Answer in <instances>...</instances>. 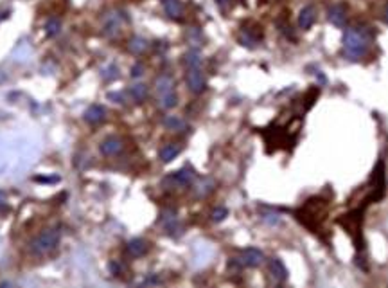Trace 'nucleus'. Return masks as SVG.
I'll use <instances>...</instances> for the list:
<instances>
[{
    "mask_svg": "<svg viewBox=\"0 0 388 288\" xmlns=\"http://www.w3.org/2000/svg\"><path fill=\"white\" fill-rule=\"evenodd\" d=\"M182 151V146L180 144H175V142H171V144H166V146L160 150V160L162 162H171V160H175L176 157L180 155Z\"/></svg>",
    "mask_w": 388,
    "mask_h": 288,
    "instance_id": "f8f14e48",
    "label": "nucleus"
},
{
    "mask_svg": "<svg viewBox=\"0 0 388 288\" xmlns=\"http://www.w3.org/2000/svg\"><path fill=\"white\" fill-rule=\"evenodd\" d=\"M218 2V6H221V8H225V6L230 4V0H216Z\"/></svg>",
    "mask_w": 388,
    "mask_h": 288,
    "instance_id": "c756f323",
    "label": "nucleus"
},
{
    "mask_svg": "<svg viewBox=\"0 0 388 288\" xmlns=\"http://www.w3.org/2000/svg\"><path fill=\"white\" fill-rule=\"evenodd\" d=\"M175 185H180V187H185V185H191L194 182V171L191 168H182L178 169L176 173H173L169 178Z\"/></svg>",
    "mask_w": 388,
    "mask_h": 288,
    "instance_id": "0eeeda50",
    "label": "nucleus"
},
{
    "mask_svg": "<svg viewBox=\"0 0 388 288\" xmlns=\"http://www.w3.org/2000/svg\"><path fill=\"white\" fill-rule=\"evenodd\" d=\"M6 17V15H0V20H2V18H4Z\"/></svg>",
    "mask_w": 388,
    "mask_h": 288,
    "instance_id": "473e14b6",
    "label": "nucleus"
},
{
    "mask_svg": "<svg viewBox=\"0 0 388 288\" xmlns=\"http://www.w3.org/2000/svg\"><path fill=\"white\" fill-rule=\"evenodd\" d=\"M128 49L133 54H141V52H144L148 49V42L144 38H141V36H133L128 43Z\"/></svg>",
    "mask_w": 388,
    "mask_h": 288,
    "instance_id": "6ab92c4d",
    "label": "nucleus"
},
{
    "mask_svg": "<svg viewBox=\"0 0 388 288\" xmlns=\"http://www.w3.org/2000/svg\"><path fill=\"white\" fill-rule=\"evenodd\" d=\"M160 283H162V279H160L158 275H155V274L148 275V277L142 281V284H160Z\"/></svg>",
    "mask_w": 388,
    "mask_h": 288,
    "instance_id": "a878e982",
    "label": "nucleus"
},
{
    "mask_svg": "<svg viewBox=\"0 0 388 288\" xmlns=\"http://www.w3.org/2000/svg\"><path fill=\"white\" fill-rule=\"evenodd\" d=\"M60 31H61V22L58 18H49L45 22V33H47V36H51V38L52 36H58Z\"/></svg>",
    "mask_w": 388,
    "mask_h": 288,
    "instance_id": "412c9836",
    "label": "nucleus"
},
{
    "mask_svg": "<svg viewBox=\"0 0 388 288\" xmlns=\"http://www.w3.org/2000/svg\"><path fill=\"white\" fill-rule=\"evenodd\" d=\"M108 99H113L115 103H124L122 94H120V92H110V94H108Z\"/></svg>",
    "mask_w": 388,
    "mask_h": 288,
    "instance_id": "cd10ccee",
    "label": "nucleus"
},
{
    "mask_svg": "<svg viewBox=\"0 0 388 288\" xmlns=\"http://www.w3.org/2000/svg\"><path fill=\"white\" fill-rule=\"evenodd\" d=\"M164 125H166L169 130H173V132H182V130L187 128L184 119H180L178 116H167L166 119H164Z\"/></svg>",
    "mask_w": 388,
    "mask_h": 288,
    "instance_id": "f3484780",
    "label": "nucleus"
},
{
    "mask_svg": "<svg viewBox=\"0 0 388 288\" xmlns=\"http://www.w3.org/2000/svg\"><path fill=\"white\" fill-rule=\"evenodd\" d=\"M313 24H315V9H313L311 6H307V8H304L299 15V26L302 27V29H309Z\"/></svg>",
    "mask_w": 388,
    "mask_h": 288,
    "instance_id": "4468645a",
    "label": "nucleus"
},
{
    "mask_svg": "<svg viewBox=\"0 0 388 288\" xmlns=\"http://www.w3.org/2000/svg\"><path fill=\"white\" fill-rule=\"evenodd\" d=\"M164 11L167 17L171 18H180L184 13V6L180 0H164Z\"/></svg>",
    "mask_w": 388,
    "mask_h": 288,
    "instance_id": "ddd939ff",
    "label": "nucleus"
},
{
    "mask_svg": "<svg viewBox=\"0 0 388 288\" xmlns=\"http://www.w3.org/2000/svg\"><path fill=\"white\" fill-rule=\"evenodd\" d=\"M226 216H228V209L226 207H216L212 211V215H210V218H212V222L218 224V222H223Z\"/></svg>",
    "mask_w": 388,
    "mask_h": 288,
    "instance_id": "b1692460",
    "label": "nucleus"
},
{
    "mask_svg": "<svg viewBox=\"0 0 388 288\" xmlns=\"http://www.w3.org/2000/svg\"><path fill=\"white\" fill-rule=\"evenodd\" d=\"M146 250H148V243H146L142 238H133L128 245H126V252H128L132 258H141V256L146 254Z\"/></svg>",
    "mask_w": 388,
    "mask_h": 288,
    "instance_id": "9d476101",
    "label": "nucleus"
},
{
    "mask_svg": "<svg viewBox=\"0 0 388 288\" xmlns=\"http://www.w3.org/2000/svg\"><path fill=\"white\" fill-rule=\"evenodd\" d=\"M384 18H386V24H388V6H386V11H384Z\"/></svg>",
    "mask_w": 388,
    "mask_h": 288,
    "instance_id": "2f4dec72",
    "label": "nucleus"
},
{
    "mask_svg": "<svg viewBox=\"0 0 388 288\" xmlns=\"http://www.w3.org/2000/svg\"><path fill=\"white\" fill-rule=\"evenodd\" d=\"M158 105H160V108H164V110H171V108H175L176 105H178V98H176L175 92L160 95V98H158Z\"/></svg>",
    "mask_w": 388,
    "mask_h": 288,
    "instance_id": "aec40b11",
    "label": "nucleus"
},
{
    "mask_svg": "<svg viewBox=\"0 0 388 288\" xmlns=\"http://www.w3.org/2000/svg\"><path fill=\"white\" fill-rule=\"evenodd\" d=\"M270 272L277 281H286L288 279V268L284 267V263L279 258H273L270 261Z\"/></svg>",
    "mask_w": 388,
    "mask_h": 288,
    "instance_id": "9b49d317",
    "label": "nucleus"
},
{
    "mask_svg": "<svg viewBox=\"0 0 388 288\" xmlns=\"http://www.w3.org/2000/svg\"><path fill=\"white\" fill-rule=\"evenodd\" d=\"M108 267H110V272H111V274L117 275V277H119V275L122 274V265H120L119 261H110V265H108Z\"/></svg>",
    "mask_w": 388,
    "mask_h": 288,
    "instance_id": "393cba45",
    "label": "nucleus"
},
{
    "mask_svg": "<svg viewBox=\"0 0 388 288\" xmlns=\"http://www.w3.org/2000/svg\"><path fill=\"white\" fill-rule=\"evenodd\" d=\"M155 90H157L158 98L160 95H166V94H171V92H175V79L167 74H162V76L157 77V81H155Z\"/></svg>",
    "mask_w": 388,
    "mask_h": 288,
    "instance_id": "1a4fd4ad",
    "label": "nucleus"
},
{
    "mask_svg": "<svg viewBox=\"0 0 388 288\" xmlns=\"http://www.w3.org/2000/svg\"><path fill=\"white\" fill-rule=\"evenodd\" d=\"M101 76L102 79H106V81H113V79H117L119 77V69H117V65H106L104 69L101 70Z\"/></svg>",
    "mask_w": 388,
    "mask_h": 288,
    "instance_id": "4be33fe9",
    "label": "nucleus"
},
{
    "mask_svg": "<svg viewBox=\"0 0 388 288\" xmlns=\"http://www.w3.org/2000/svg\"><path fill=\"white\" fill-rule=\"evenodd\" d=\"M106 119V108L102 105H90L85 112V121L90 125H99Z\"/></svg>",
    "mask_w": 388,
    "mask_h": 288,
    "instance_id": "423d86ee",
    "label": "nucleus"
},
{
    "mask_svg": "<svg viewBox=\"0 0 388 288\" xmlns=\"http://www.w3.org/2000/svg\"><path fill=\"white\" fill-rule=\"evenodd\" d=\"M265 220L266 222H270V224H279V220L281 218H279V215H266Z\"/></svg>",
    "mask_w": 388,
    "mask_h": 288,
    "instance_id": "c85d7f7f",
    "label": "nucleus"
},
{
    "mask_svg": "<svg viewBox=\"0 0 388 288\" xmlns=\"http://www.w3.org/2000/svg\"><path fill=\"white\" fill-rule=\"evenodd\" d=\"M368 38L367 33L358 27H350L343 35V51L350 60H359V58L367 52Z\"/></svg>",
    "mask_w": 388,
    "mask_h": 288,
    "instance_id": "f257e3e1",
    "label": "nucleus"
},
{
    "mask_svg": "<svg viewBox=\"0 0 388 288\" xmlns=\"http://www.w3.org/2000/svg\"><path fill=\"white\" fill-rule=\"evenodd\" d=\"M212 189H214V182L209 180V178H203V180H201L200 184L196 185V195H200V197H205V195H209Z\"/></svg>",
    "mask_w": 388,
    "mask_h": 288,
    "instance_id": "5701e85b",
    "label": "nucleus"
},
{
    "mask_svg": "<svg viewBox=\"0 0 388 288\" xmlns=\"http://www.w3.org/2000/svg\"><path fill=\"white\" fill-rule=\"evenodd\" d=\"M120 22H122V18H120L119 15H117V13H111L110 17L106 18V24H104V31H106L108 35L115 36L117 33H119V29H120Z\"/></svg>",
    "mask_w": 388,
    "mask_h": 288,
    "instance_id": "2eb2a0df",
    "label": "nucleus"
},
{
    "mask_svg": "<svg viewBox=\"0 0 388 288\" xmlns=\"http://www.w3.org/2000/svg\"><path fill=\"white\" fill-rule=\"evenodd\" d=\"M327 18H329V22H331L333 26L343 27V26H345V22H347V9H345V6L334 4L333 8H329Z\"/></svg>",
    "mask_w": 388,
    "mask_h": 288,
    "instance_id": "39448f33",
    "label": "nucleus"
},
{
    "mask_svg": "<svg viewBox=\"0 0 388 288\" xmlns=\"http://www.w3.org/2000/svg\"><path fill=\"white\" fill-rule=\"evenodd\" d=\"M102 155H106V157H113V155L120 153L122 150V141L119 137H108L101 142V146H99Z\"/></svg>",
    "mask_w": 388,
    "mask_h": 288,
    "instance_id": "6e6552de",
    "label": "nucleus"
},
{
    "mask_svg": "<svg viewBox=\"0 0 388 288\" xmlns=\"http://www.w3.org/2000/svg\"><path fill=\"white\" fill-rule=\"evenodd\" d=\"M130 95L135 101H144L148 98V85H144V83H135V85H132L130 86Z\"/></svg>",
    "mask_w": 388,
    "mask_h": 288,
    "instance_id": "dca6fc26",
    "label": "nucleus"
},
{
    "mask_svg": "<svg viewBox=\"0 0 388 288\" xmlns=\"http://www.w3.org/2000/svg\"><path fill=\"white\" fill-rule=\"evenodd\" d=\"M184 63L187 69H200L201 65V56L198 51H189L184 56Z\"/></svg>",
    "mask_w": 388,
    "mask_h": 288,
    "instance_id": "a211bd4d",
    "label": "nucleus"
},
{
    "mask_svg": "<svg viewBox=\"0 0 388 288\" xmlns=\"http://www.w3.org/2000/svg\"><path fill=\"white\" fill-rule=\"evenodd\" d=\"M263 259H265L263 252H261L259 249H253V247L244 249L243 252H241V256H239V263H241L243 267H259L261 263H263Z\"/></svg>",
    "mask_w": 388,
    "mask_h": 288,
    "instance_id": "20e7f679",
    "label": "nucleus"
},
{
    "mask_svg": "<svg viewBox=\"0 0 388 288\" xmlns=\"http://www.w3.org/2000/svg\"><path fill=\"white\" fill-rule=\"evenodd\" d=\"M58 241H60V231L58 229H47L31 241V250L36 256H43V254L51 252L58 245Z\"/></svg>",
    "mask_w": 388,
    "mask_h": 288,
    "instance_id": "f03ea898",
    "label": "nucleus"
},
{
    "mask_svg": "<svg viewBox=\"0 0 388 288\" xmlns=\"http://www.w3.org/2000/svg\"><path fill=\"white\" fill-rule=\"evenodd\" d=\"M185 79H187V86H189V90H191L192 94H201V92L205 90V86H207L205 76L200 69H189L187 77H185Z\"/></svg>",
    "mask_w": 388,
    "mask_h": 288,
    "instance_id": "7ed1b4c3",
    "label": "nucleus"
},
{
    "mask_svg": "<svg viewBox=\"0 0 388 288\" xmlns=\"http://www.w3.org/2000/svg\"><path fill=\"white\" fill-rule=\"evenodd\" d=\"M144 74V67L141 63H135L132 67V77H141Z\"/></svg>",
    "mask_w": 388,
    "mask_h": 288,
    "instance_id": "bb28decb",
    "label": "nucleus"
},
{
    "mask_svg": "<svg viewBox=\"0 0 388 288\" xmlns=\"http://www.w3.org/2000/svg\"><path fill=\"white\" fill-rule=\"evenodd\" d=\"M4 198H6V195H4V193H2V191H0V204L4 202Z\"/></svg>",
    "mask_w": 388,
    "mask_h": 288,
    "instance_id": "7c9ffc66",
    "label": "nucleus"
}]
</instances>
